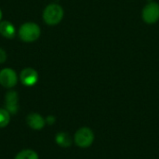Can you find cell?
Returning <instances> with one entry per match:
<instances>
[{
  "label": "cell",
  "mask_w": 159,
  "mask_h": 159,
  "mask_svg": "<svg viewBox=\"0 0 159 159\" xmlns=\"http://www.w3.org/2000/svg\"><path fill=\"white\" fill-rule=\"evenodd\" d=\"M55 142L56 143L63 148H68L73 144V139L72 137L66 133V132H59L55 136Z\"/></svg>",
  "instance_id": "30bf717a"
},
{
  "label": "cell",
  "mask_w": 159,
  "mask_h": 159,
  "mask_svg": "<svg viewBox=\"0 0 159 159\" xmlns=\"http://www.w3.org/2000/svg\"><path fill=\"white\" fill-rule=\"evenodd\" d=\"M7 55L6 50L0 48V64L4 63L7 61Z\"/></svg>",
  "instance_id": "4fadbf2b"
},
{
  "label": "cell",
  "mask_w": 159,
  "mask_h": 159,
  "mask_svg": "<svg viewBox=\"0 0 159 159\" xmlns=\"http://www.w3.org/2000/svg\"><path fill=\"white\" fill-rule=\"evenodd\" d=\"M0 34L7 39H12L16 34V28L9 20L0 21Z\"/></svg>",
  "instance_id": "9c48e42d"
},
{
  "label": "cell",
  "mask_w": 159,
  "mask_h": 159,
  "mask_svg": "<svg viewBox=\"0 0 159 159\" xmlns=\"http://www.w3.org/2000/svg\"><path fill=\"white\" fill-rule=\"evenodd\" d=\"M94 138L95 136L93 131L89 128L83 127L77 129L75 133L74 142L80 148H88L92 145Z\"/></svg>",
  "instance_id": "3957f363"
},
{
  "label": "cell",
  "mask_w": 159,
  "mask_h": 159,
  "mask_svg": "<svg viewBox=\"0 0 159 159\" xmlns=\"http://www.w3.org/2000/svg\"><path fill=\"white\" fill-rule=\"evenodd\" d=\"M10 114L5 108H0V129L6 128L10 122Z\"/></svg>",
  "instance_id": "7c38bea8"
},
{
  "label": "cell",
  "mask_w": 159,
  "mask_h": 159,
  "mask_svg": "<svg viewBox=\"0 0 159 159\" xmlns=\"http://www.w3.org/2000/svg\"><path fill=\"white\" fill-rule=\"evenodd\" d=\"M2 18H3V13H2V10L0 8V21L2 20Z\"/></svg>",
  "instance_id": "9a60e30c"
},
{
  "label": "cell",
  "mask_w": 159,
  "mask_h": 159,
  "mask_svg": "<svg viewBox=\"0 0 159 159\" xmlns=\"http://www.w3.org/2000/svg\"><path fill=\"white\" fill-rule=\"evenodd\" d=\"M38 73L32 67L22 69L19 75V80L24 87H34L38 82Z\"/></svg>",
  "instance_id": "52a82bcc"
},
{
  "label": "cell",
  "mask_w": 159,
  "mask_h": 159,
  "mask_svg": "<svg viewBox=\"0 0 159 159\" xmlns=\"http://www.w3.org/2000/svg\"><path fill=\"white\" fill-rule=\"evenodd\" d=\"M18 81L19 75L12 68L6 67L0 70V85L3 88L11 89L18 84Z\"/></svg>",
  "instance_id": "277c9868"
},
{
  "label": "cell",
  "mask_w": 159,
  "mask_h": 159,
  "mask_svg": "<svg viewBox=\"0 0 159 159\" xmlns=\"http://www.w3.org/2000/svg\"><path fill=\"white\" fill-rule=\"evenodd\" d=\"M45 120H46V124H47V125L51 126V125H53V124L56 122V117H55L54 116H48L45 118Z\"/></svg>",
  "instance_id": "5bb4252c"
},
{
  "label": "cell",
  "mask_w": 159,
  "mask_h": 159,
  "mask_svg": "<svg viewBox=\"0 0 159 159\" xmlns=\"http://www.w3.org/2000/svg\"><path fill=\"white\" fill-rule=\"evenodd\" d=\"M63 15H64V11L62 7L59 4L52 3L45 7L42 17L46 24L54 26L61 21Z\"/></svg>",
  "instance_id": "7a4b0ae2"
},
{
  "label": "cell",
  "mask_w": 159,
  "mask_h": 159,
  "mask_svg": "<svg viewBox=\"0 0 159 159\" xmlns=\"http://www.w3.org/2000/svg\"><path fill=\"white\" fill-rule=\"evenodd\" d=\"M4 108L10 115H16L19 112V94L14 89H9L4 98Z\"/></svg>",
  "instance_id": "8992f818"
},
{
  "label": "cell",
  "mask_w": 159,
  "mask_h": 159,
  "mask_svg": "<svg viewBox=\"0 0 159 159\" xmlns=\"http://www.w3.org/2000/svg\"><path fill=\"white\" fill-rule=\"evenodd\" d=\"M14 159H39L38 154L32 149H24L20 151Z\"/></svg>",
  "instance_id": "8fae6325"
},
{
  "label": "cell",
  "mask_w": 159,
  "mask_h": 159,
  "mask_svg": "<svg viewBox=\"0 0 159 159\" xmlns=\"http://www.w3.org/2000/svg\"><path fill=\"white\" fill-rule=\"evenodd\" d=\"M18 35L21 41L25 43H32L40 37L41 28L35 22L27 21L20 26L18 30Z\"/></svg>",
  "instance_id": "6da1fadb"
},
{
  "label": "cell",
  "mask_w": 159,
  "mask_h": 159,
  "mask_svg": "<svg viewBox=\"0 0 159 159\" xmlns=\"http://www.w3.org/2000/svg\"><path fill=\"white\" fill-rule=\"evenodd\" d=\"M26 124L34 130H41L47 125L45 118L38 113H31L26 116Z\"/></svg>",
  "instance_id": "ba28073f"
},
{
  "label": "cell",
  "mask_w": 159,
  "mask_h": 159,
  "mask_svg": "<svg viewBox=\"0 0 159 159\" xmlns=\"http://www.w3.org/2000/svg\"><path fill=\"white\" fill-rule=\"evenodd\" d=\"M142 17L144 22L147 24H154L159 20V4L156 2H150L147 4L142 12Z\"/></svg>",
  "instance_id": "5b68a950"
}]
</instances>
